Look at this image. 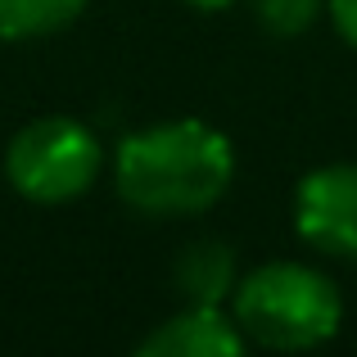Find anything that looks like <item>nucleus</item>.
Instances as JSON below:
<instances>
[{"instance_id":"1","label":"nucleus","mask_w":357,"mask_h":357,"mask_svg":"<svg viewBox=\"0 0 357 357\" xmlns=\"http://www.w3.org/2000/svg\"><path fill=\"white\" fill-rule=\"evenodd\" d=\"M236 181V145L204 118H167L127 131L114 149V190L140 218H199Z\"/></svg>"},{"instance_id":"2","label":"nucleus","mask_w":357,"mask_h":357,"mask_svg":"<svg viewBox=\"0 0 357 357\" xmlns=\"http://www.w3.org/2000/svg\"><path fill=\"white\" fill-rule=\"evenodd\" d=\"M227 307L244 340L267 353H307L344 331V289L321 267L294 258L249 267Z\"/></svg>"},{"instance_id":"3","label":"nucleus","mask_w":357,"mask_h":357,"mask_svg":"<svg viewBox=\"0 0 357 357\" xmlns=\"http://www.w3.org/2000/svg\"><path fill=\"white\" fill-rule=\"evenodd\" d=\"M105 172V145L77 118H36L14 131L5 149V176L32 204H73Z\"/></svg>"},{"instance_id":"4","label":"nucleus","mask_w":357,"mask_h":357,"mask_svg":"<svg viewBox=\"0 0 357 357\" xmlns=\"http://www.w3.org/2000/svg\"><path fill=\"white\" fill-rule=\"evenodd\" d=\"M294 231L317 253L357 262V163H321L298 176Z\"/></svg>"},{"instance_id":"5","label":"nucleus","mask_w":357,"mask_h":357,"mask_svg":"<svg viewBox=\"0 0 357 357\" xmlns=\"http://www.w3.org/2000/svg\"><path fill=\"white\" fill-rule=\"evenodd\" d=\"M244 349L249 340L222 303H185L136 344L140 357H240Z\"/></svg>"},{"instance_id":"6","label":"nucleus","mask_w":357,"mask_h":357,"mask_svg":"<svg viewBox=\"0 0 357 357\" xmlns=\"http://www.w3.org/2000/svg\"><path fill=\"white\" fill-rule=\"evenodd\" d=\"M240 258L227 240H195L176 253L172 262V285L181 303H231L240 285Z\"/></svg>"},{"instance_id":"7","label":"nucleus","mask_w":357,"mask_h":357,"mask_svg":"<svg viewBox=\"0 0 357 357\" xmlns=\"http://www.w3.org/2000/svg\"><path fill=\"white\" fill-rule=\"evenodd\" d=\"M86 0H0V41H45L73 27Z\"/></svg>"},{"instance_id":"8","label":"nucleus","mask_w":357,"mask_h":357,"mask_svg":"<svg viewBox=\"0 0 357 357\" xmlns=\"http://www.w3.org/2000/svg\"><path fill=\"white\" fill-rule=\"evenodd\" d=\"M253 23L276 41H294V36L312 32V23L326 14V0H249Z\"/></svg>"},{"instance_id":"9","label":"nucleus","mask_w":357,"mask_h":357,"mask_svg":"<svg viewBox=\"0 0 357 357\" xmlns=\"http://www.w3.org/2000/svg\"><path fill=\"white\" fill-rule=\"evenodd\" d=\"M326 18H331L335 36L349 50H357V0H326Z\"/></svg>"},{"instance_id":"10","label":"nucleus","mask_w":357,"mask_h":357,"mask_svg":"<svg viewBox=\"0 0 357 357\" xmlns=\"http://www.w3.org/2000/svg\"><path fill=\"white\" fill-rule=\"evenodd\" d=\"M181 5L199 9V14H222V9H231V5H236V0H181Z\"/></svg>"}]
</instances>
